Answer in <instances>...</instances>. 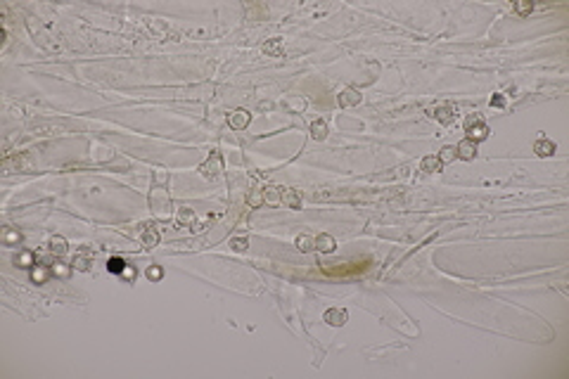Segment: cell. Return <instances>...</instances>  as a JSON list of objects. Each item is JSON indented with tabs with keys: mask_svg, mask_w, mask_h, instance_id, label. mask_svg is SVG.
<instances>
[{
	"mask_svg": "<svg viewBox=\"0 0 569 379\" xmlns=\"http://www.w3.org/2000/svg\"><path fill=\"white\" fill-rule=\"evenodd\" d=\"M465 133H468V140H472V142H484V140L489 138V126L484 124V119L482 114H470L468 119H465Z\"/></svg>",
	"mask_w": 569,
	"mask_h": 379,
	"instance_id": "cell-1",
	"label": "cell"
},
{
	"mask_svg": "<svg viewBox=\"0 0 569 379\" xmlns=\"http://www.w3.org/2000/svg\"><path fill=\"white\" fill-rule=\"evenodd\" d=\"M199 171H202L204 178H216L221 171H223V156H221V152H211V156L199 166Z\"/></svg>",
	"mask_w": 569,
	"mask_h": 379,
	"instance_id": "cell-2",
	"label": "cell"
},
{
	"mask_svg": "<svg viewBox=\"0 0 569 379\" xmlns=\"http://www.w3.org/2000/svg\"><path fill=\"white\" fill-rule=\"evenodd\" d=\"M251 124V114L247 109H235L233 114H228V128L233 131H244Z\"/></svg>",
	"mask_w": 569,
	"mask_h": 379,
	"instance_id": "cell-3",
	"label": "cell"
},
{
	"mask_svg": "<svg viewBox=\"0 0 569 379\" xmlns=\"http://www.w3.org/2000/svg\"><path fill=\"white\" fill-rule=\"evenodd\" d=\"M323 320H325L328 325H332V327H342V325H346L349 313H346L344 308H328L325 313H323Z\"/></svg>",
	"mask_w": 569,
	"mask_h": 379,
	"instance_id": "cell-4",
	"label": "cell"
},
{
	"mask_svg": "<svg viewBox=\"0 0 569 379\" xmlns=\"http://www.w3.org/2000/svg\"><path fill=\"white\" fill-rule=\"evenodd\" d=\"M455 156L458 159H462V161H472L477 156V145L472 142V140H460L458 142V147H455Z\"/></svg>",
	"mask_w": 569,
	"mask_h": 379,
	"instance_id": "cell-5",
	"label": "cell"
},
{
	"mask_svg": "<svg viewBox=\"0 0 569 379\" xmlns=\"http://www.w3.org/2000/svg\"><path fill=\"white\" fill-rule=\"evenodd\" d=\"M427 114L434 116V119L441 121V124H451L453 119H455V107H453V104H441V107H437V109H427Z\"/></svg>",
	"mask_w": 569,
	"mask_h": 379,
	"instance_id": "cell-6",
	"label": "cell"
},
{
	"mask_svg": "<svg viewBox=\"0 0 569 379\" xmlns=\"http://www.w3.org/2000/svg\"><path fill=\"white\" fill-rule=\"evenodd\" d=\"M337 102H339V107H356V104H360V93L356 88H344Z\"/></svg>",
	"mask_w": 569,
	"mask_h": 379,
	"instance_id": "cell-7",
	"label": "cell"
},
{
	"mask_svg": "<svg viewBox=\"0 0 569 379\" xmlns=\"http://www.w3.org/2000/svg\"><path fill=\"white\" fill-rule=\"evenodd\" d=\"M555 149H557V147H555V142H553V140H548L546 135H541V138L534 142V152H536L538 156H543V159H546V156H553Z\"/></svg>",
	"mask_w": 569,
	"mask_h": 379,
	"instance_id": "cell-8",
	"label": "cell"
},
{
	"mask_svg": "<svg viewBox=\"0 0 569 379\" xmlns=\"http://www.w3.org/2000/svg\"><path fill=\"white\" fill-rule=\"evenodd\" d=\"M313 247L318 249L320 254H330V251H335L337 247V242L332 235H328V232H323V235H318L316 240H313Z\"/></svg>",
	"mask_w": 569,
	"mask_h": 379,
	"instance_id": "cell-9",
	"label": "cell"
},
{
	"mask_svg": "<svg viewBox=\"0 0 569 379\" xmlns=\"http://www.w3.org/2000/svg\"><path fill=\"white\" fill-rule=\"evenodd\" d=\"M261 192H264V201H266V204H271V206H278V204H282V187L266 185Z\"/></svg>",
	"mask_w": 569,
	"mask_h": 379,
	"instance_id": "cell-10",
	"label": "cell"
},
{
	"mask_svg": "<svg viewBox=\"0 0 569 379\" xmlns=\"http://www.w3.org/2000/svg\"><path fill=\"white\" fill-rule=\"evenodd\" d=\"M159 230H157V225H145V235H142V247L145 249H154L159 244Z\"/></svg>",
	"mask_w": 569,
	"mask_h": 379,
	"instance_id": "cell-11",
	"label": "cell"
},
{
	"mask_svg": "<svg viewBox=\"0 0 569 379\" xmlns=\"http://www.w3.org/2000/svg\"><path fill=\"white\" fill-rule=\"evenodd\" d=\"M441 169H444V164L439 161L437 154H429V156H425V159L420 161V171H422V173H439Z\"/></svg>",
	"mask_w": 569,
	"mask_h": 379,
	"instance_id": "cell-12",
	"label": "cell"
},
{
	"mask_svg": "<svg viewBox=\"0 0 569 379\" xmlns=\"http://www.w3.org/2000/svg\"><path fill=\"white\" fill-rule=\"evenodd\" d=\"M264 52L268 55V57H282V52H285V47H282V38L266 40V43H264Z\"/></svg>",
	"mask_w": 569,
	"mask_h": 379,
	"instance_id": "cell-13",
	"label": "cell"
},
{
	"mask_svg": "<svg viewBox=\"0 0 569 379\" xmlns=\"http://www.w3.org/2000/svg\"><path fill=\"white\" fill-rule=\"evenodd\" d=\"M47 249H50V251L60 258V256L67 254V249H69V247H67V240H64V237L55 235V237H50V242H47Z\"/></svg>",
	"mask_w": 569,
	"mask_h": 379,
	"instance_id": "cell-14",
	"label": "cell"
},
{
	"mask_svg": "<svg viewBox=\"0 0 569 379\" xmlns=\"http://www.w3.org/2000/svg\"><path fill=\"white\" fill-rule=\"evenodd\" d=\"M53 275V270H50V265H33L31 268V280L36 282V285H43V282H47V278Z\"/></svg>",
	"mask_w": 569,
	"mask_h": 379,
	"instance_id": "cell-15",
	"label": "cell"
},
{
	"mask_svg": "<svg viewBox=\"0 0 569 379\" xmlns=\"http://www.w3.org/2000/svg\"><path fill=\"white\" fill-rule=\"evenodd\" d=\"M36 258H38V256L33 254V251H19V254L15 256V265H19V268H33V265H36Z\"/></svg>",
	"mask_w": 569,
	"mask_h": 379,
	"instance_id": "cell-16",
	"label": "cell"
},
{
	"mask_svg": "<svg viewBox=\"0 0 569 379\" xmlns=\"http://www.w3.org/2000/svg\"><path fill=\"white\" fill-rule=\"evenodd\" d=\"M282 204L289 209H301V197L296 190H282Z\"/></svg>",
	"mask_w": 569,
	"mask_h": 379,
	"instance_id": "cell-17",
	"label": "cell"
},
{
	"mask_svg": "<svg viewBox=\"0 0 569 379\" xmlns=\"http://www.w3.org/2000/svg\"><path fill=\"white\" fill-rule=\"evenodd\" d=\"M311 138L313 140H325V138H328V124H325L323 119H318V121H313V124H311Z\"/></svg>",
	"mask_w": 569,
	"mask_h": 379,
	"instance_id": "cell-18",
	"label": "cell"
},
{
	"mask_svg": "<svg viewBox=\"0 0 569 379\" xmlns=\"http://www.w3.org/2000/svg\"><path fill=\"white\" fill-rule=\"evenodd\" d=\"M294 247L299 249V251H304V254H308V251H313V237L311 235H299V237H296L294 240Z\"/></svg>",
	"mask_w": 569,
	"mask_h": 379,
	"instance_id": "cell-19",
	"label": "cell"
},
{
	"mask_svg": "<svg viewBox=\"0 0 569 379\" xmlns=\"http://www.w3.org/2000/svg\"><path fill=\"white\" fill-rule=\"evenodd\" d=\"M50 270H53V275H57V278H69L71 270H74V265H67V263H62V261H55V263L50 265Z\"/></svg>",
	"mask_w": 569,
	"mask_h": 379,
	"instance_id": "cell-20",
	"label": "cell"
},
{
	"mask_svg": "<svg viewBox=\"0 0 569 379\" xmlns=\"http://www.w3.org/2000/svg\"><path fill=\"white\" fill-rule=\"evenodd\" d=\"M126 268V261L124 258H119V256H114V258H110V263H107V270L110 273H117V275H121Z\"/></svg>",
	"mask_w": 569,
	"mask_h": 379,
	"instance_id": "cell-21",
	"label": "cell"
},
{
	"mask_svg": "<svg viewBox=\"0 0 569 379\" xmlns=\"http://www.w3.org/2000/svg\"><path fill=\"white\" fill-rule=\"evenodd\" d=\"M437 156H439V161L446 166V164H451L453 159H455V147H448V145H446V147H441V152H439Z\"/></svg>",
	"mask_w": 569,
	"mask_h": 379,
	"instance_id": "cell-22",
	"label": "cell"
},
{
	"mask_svg": "<svg viewBox=\"0 0 569 379\" xmlns=\"http://www.w3.org/2000/svg\"><path fill=\"white\" fill-rule=\"evenodd\" d=\"M192 221H195V213H192V209H185V206H183V209H178V223H180V225H190Z\"/></svg>",
	"mask_w": 569,
	"mask_h": 379,
	"instance_id": "cell-23",
	"label": "cell"
},
{
	"mask_svg": "<svg viewBox=\"0 0 569 379\" xmlns=\"http://www.w3.org/2000/svg\"><path fill=\"white\" fill-rule=\"evenodd\" d=\"M534 10V5H531V0H522V3H514V12L520 17H527Z\"/></svg>",
	"mask_w": 569,
	"mask_h": 379,
	"instance_id": "cell-24",
	"label": "cell"
},
{
	"mask_svg": "<svg viewBox=\"0 0 569 379\" xmlns=\"http://www.w3.org/2000/svg\"><path fill=\"white\" fill-rule=\"evenodd\" d=\"M74 268H76V270H88V268H90V258H88L86 254H81V256H76V258H74Z\"/></svg>",
	"mask_w": 569,
	"mask_h": 379,
	"instance_id": "cell-25",
	"label": "cell"
},
{
	"mask_svg": "<svg viewBox=\"0 0 569 379\" xmlns=\"http://www.w3.org/2000/svg\"><path fill=\"white\" fill-rule=\"evenodd\" d=\"M145 275H147V280H154V282H159V280L164 278V270H162L159 265H149L147 270H145Z\"/></svg>",
	"mask_w": 569,
	"mask_h": 379,
	"instance_id": "cell-26",
	"label": "cell"
},
{
	"mask_svg": "<svg viewBox=\"0 0 569 379\" xmlns=\"http://www.w3.org/2000/svg\"><path fill=\"white\" fill-rule=\"evenodd\" d=\"M230 247H233L235 251H244V249L249 247V240H247V237H233V240H230Z\"/></svg>",
	"mask_w": 569,
	"mask_h": 379,
	"instance_id": "cell-27",
	"label": "cell"
},
{
	"mask_svg": "<svg viewBox=\"0 0 569 379\" xmlns=\"http://www.w3.org/2000/svg\"><path fill=\"white\" fill-rule=\"evenodd\" d=\"M247 204H249L251 209H256V206H261V204H264V192H261V190H258V192H254L249 197V199H247Z\"/></svg>",
	"mask_w": 569,
	"mask_h": 379,
	"instance_id": "cell-28",
	"label": "cell"
},
{
	"mask_svg": "<svg viewBox=\"0 0 569 379\" xmlns=\"http://www.w3.org/2000/svg\"><path fill=\"white\" fill-rule=\"evenodd\" d=\"M5 242H8V244H12V242H22V235H19V232L8 230V232H5Z\"/></svg>",
	"mask_w": 569,
	"mask_h": 379,
	"instance_id": "cell-29",
	"label": "cell"
},
{
	"mask_svg": "<svg viewBox=\"0 0 569 379\" xmlns=\"http://www.w3.org/2000/svg\"><path fill=\"white\" fill-rule=\"evenodd\" d=\"M505 102L507 100L503 97V95H493V97H491V107H498L500 109V107H505Z\"/></svg>",
	"mask_w": 569,
	"mask_h": 379,
	"instance_id": "cell-30",
	"label": "cell"
},
{
	"mask_svg": "<svg viewBox=\"0 0 569 379\" xmlns=\"http://www.w3.org/2000/svg\"><path fill=\"white\" fill-rule=\"evenodd\" d=\"M121 275H124L126 280H135V275H138V270H135V268H133V265H126V268H124V273H121Z\"/></svg>",
	"mask_w": 569,
	"mask_h": 379,
	"instance_id": "cell-31",
	"label": "cell"
}]
</instances>
